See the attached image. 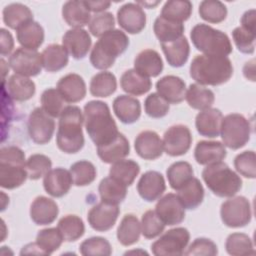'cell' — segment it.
<instances>
[{"label": "cell", "mask_w": 256, "mask_h": 256, "mask_svg": "<svg viewBox=\"0 0 256 256\" xmlns=\"http://www.w3.org/2000/svg\"><path fill=\"white\" fill-rule=\"evenodd\" d=\"M83 116L88 136L97 147L110 143L119 134L107 103L100 100L87 102Z\"/></svg>", "instance_id": "6da1fadb"}, {"label": "cell", "mask_w": 256, "mask_h": 256, "mask_svg": "<svg viewBox=\"0 0 256 256\" xmlns=\"http://www.w3.org/2000/svg\"><path fill=\"white\" fill-rule=\"evenodd\" d=\"M190 76L199 85L218 86L233 75V65L228 57L197 55L190 64Z\"/></svg>", "instance_id": "7a4b0ae2"}, {"label": "cell", "mask_w": 256, "mask_h": 256, "mask_svg": "<svg viewBox=\"0 0 256 256\" xmlns=\"http://www.w3.org/2000/svg\"><path fill=\"white\" fill-rule=\"evenodd\" d=\"M84 116L78 106H66L59 117L56 144L58 148L67 154L79 152L84 146L82 124Z\"/></svg>", "instance_id": "3957f363"}, {"label": "cell", "mask_w": 256, "mask_h": 256, "mask_svg": "<svg viewBox=\"0 0 256 256\" xmlns=\"http://www.w3.org/2000/svg\"><path fill=\"white\" fill-rule=\"evenodd\" d=\"M129 46L127 35L119 29H113L99 38L90 53V63L99 70L113 66L116 58L123 54Z\"/></svg>", "instance_id": "277c9868"}, {"label": "cell", "mask_w": 256, "mask_h": 256, "mask_svg": "<svg viewBox=\"0 0 256 256\" xmlns=\"http://www.w3.org/2000/svg\"><path fill=\"white\" fill-rule=\"evenodd\" d=\"M202 178L208 189L218 197H233L242 188L240 176L222 161L207 165L202 171Z\"/></svg>", "instance_id": "5b68a950"}, {"label": "cell", "mask_w": 256, "mask_h": 256, "mask_svg": "<svg viewBox=\"0 0 256 256\" xmlns=\"http://www.w3.org/2000/svg\"><path fill=\"white\" fill-rule=\"evenodd\" d=\"M28 178L25 153L17 146L0 149V185L11 190L20 187Z\"/></svg>", "instance_id": "8992f818"}, {"label": "cell", "mask_w": 256, "mask_h": 256, "mask_svg": "<svg viewBox=\"0 0 256 256\" xmlns=\"http://www.w3.org/2000/svg\"><path fill=\"white\" fill-rule=\"evenodd\" d=\"M190 38L195 48L204 55L227 57L232 52V44L227 34L207 24L195 25L190 32Z\"/></svg>", "instance_id": "52a82bcc"}, {"label": "cell", "mask_w": 256, "mask_h": 256, "mask_svg": "<svg viewBox=\"0 0 256 256\" xmlns=\"http://www.w3.org/2000/svg\"><path fill=\"white\" fill-rule=\"evenodd\" d=\"M220 135L224 146L232 150L240 149L250 140V123L241 114H228L222 118Z\"/></svg>", "instance_id": "ba28073f"}, {"label": "cell", "mask_w": 256, "mask_h": 256, "mask_svg": "<svg viewBox=\"0 0 256 256\" xmlns=\"http://www.w3.org/2000/svg\"><path fill=\"white\" fill-rule=\"evenodd\" d=\"M190 240V233L184 227H176L162 234L152 245L156 256H180L184 254Z\"/></svg>", "instance_id": "9c48e42d"}, {"label": "cell", "mask_w": 256, "mask_h": 256, "mask_svg": "<svg viewBox=\"0 0 256 256\" xmlns=\"http://www.w3.org/2000/svg\"><path fill=\"white\" fill-rule=\"evenodd\" d=\"M220 216L224 225L230 228H240L248 225L252 219L249 200L244 196H236L226 200L221 205Z\"/></svg>", "instance_id": "30bf717a"}, {"label": "cell", "mask_w": 256, "mask_h": 256, "mask_svg": "<svg viewBox=\"0 0 256 256\" xmlns=\"http://www.w3.org/2000/svg\"><path fill=\"white\" fill-rule=\"evenodd\" d=\"M9 66L15 74L25 77L37 76L43 67L42 54L37 50L19 47L9 57Z\"/></svg>", "instance_id": "8fae6325"}, {"label": "cell", "mask_w": 256, "mask_h": 256, "mask_svg": "<svg viewBox=\"0 0 256 256\" xmlns=\"http://www.w3.org/2000/svg\"><path fill=\"white\" fill-rule=\"evenodd\" d=\"M28 134L36 144H46L50 142L55 131V122L53 117L47 114L42 108H35L29 115Z\"/></svg>", "instance_id": "7c38bea8"}, {"label": "cell", "mask_w": 256, "mask_h": 256, "mask_svg": "<svg viewBox=\"0 0 256 256\" xmlns=\"http://www.w3.org/2000/svg\"><path fill=\"white\" fill-rule=\"evenodd\" d=\"M163 150L169 156L176 157L188 152L192 144L190 129L182 124L169 127L163 135Z\"/></svg>", "instance_id": "4fadbf2b"}, {"label": "cell", "mask_w": 256, "mask_h": 256, "mask_svg": "<svg viewBox=\"0 0 256 256\" xmlns=\"http://www.w3.org/2000/svg\"><path fill=\"white\" fill-rule=\"evenodd\" d=\"M119 213L120 209L117 204L101 201L89 210L87 220L94 230L105 232L114 226Z\"/></svg>", "instance_id": "5bb4252c"}, {"label": "cell", "mask_w": 256, "mask_h": 256, "mask_svg": "<svg viewBox=\"0 0 256 256\" xmlns=\"http://www.w3.org/2000/svg\"><path fill=\"white\" fill-rule=\"evenodd\" d=\"M117 21L122 29L130 34L140 33L146 25V14L137 3H126L117 11Z\"/></svg>", "instance_id": "9a60e30c"}, {"label": "cell", "mask_w": 256, "mask_h": 256, "mask_svg": "<svg viewBox=\"0 0 256 256\" xmlns=\"http://www.w3.org/2000/svg\"><path fill=\"white\" fill-rule=\"evenodd\" d=\"M155 212L161 221L168 226L180 224L185 219V208L176 194L168 193L155 206Z\"/></svg>", "instance_id": "2e32d148"}, {"label": "cell", "mask_w": 256, "mask_h": 256, "mask_svg": "<svg viewBox=\"0 0 256 256\" xmlns=\"http://www.w3.org/2000/svg\"><path fill=\"white\" fill-rule=\"evenodd\" d=\"M91 37L82 28H72L66 31L62 38V46L74 59H83L91 48Z\"/></svg>", "instance_id": "e0dca14e"}, {"label": "cell", "mask_w": 256, "mask_h": 256, "mask_svg": "<svg viewBox=\"0 0 256 256\" xmlns=\"http://www.w3.org/2000/svg\"><path fill=\"white\" fill-rule=\"evenodd\" d=\"M165 189L166 184L163 175L153 170L145 172L137 183V191L140 197L147 202L158 200Z\"/></svg>", "instance_id": "ac0fdd59"}, {"label": "cell", "mask_w": 256, "mask_h": 256, "mask_svg": "<svg viewBox=\"0 0 256 256\" xmlns=\"http://www.w3.org/2000/svg\"><path fill=\"white\" fill-rule=\"evenodd\" d=\"M134 148L138 156L145 160H155L163 153V143L160 136L151 130L142 131L137 135Z\"/></svg>", "instance_id": "d6986e66"}, {"label": "cell", "mask_w": 256, "mask_h": 256, "mask_svg": "<svg viewBox=\"0 0 256 256\" xmlns=\"http://www.w3.org/2000/svg\"><path fill=\"white\" fill-rule=\"evenodd\" d=\"M72 184L73 180L70 171L62 167L51 169L43 179L45 191L52 197L56 198L66 195L69 192Z\"/></svg>", "instance_id": "ffe728a7"}, {"label": "cell", "mask_w": 256, "mask_h": 256, "mask_svg": "<svg viewBox=\"0 0 256 256\" xmlns=\"http://www.w3.org/2000/svg\"><path fill=\"white\" fill-rule=\"evenodd\" d=\"M57 90L67 103H77L86 96L85 81L76 73H70L60 78Z\"/></svg>", "instance_id": "44dd1931"}, {"label": "cell", "mask_w": 256, "mask_h": 256, "mask_svg": "<svg viewBox=\"0 0 256 256\" xmlns=\"http://www.w3.org/2000/svg\"><path fill=\"white\" fill-rule=\"evenodd\" d=\"M157 93L168 103L178 104L185 99L186 84L175 75H167L156 82Z\"/></svg>", "instance_id": "7402d4cb"}, {"label": "cell", "mask_w": 256, "mask_h": 256, "mask_svg": "<svg viewBox=\"0 0 256 256\" xmlns=\"http://www.w3.org/2000/svg\"><path fill=\"white\" fill-rule=\"evenodd\" d=\"M59 213L58 205L46 196L36 197L30 206V217L36 225H48L55 221Z\"/></svg>", "instance_id": "603a6c76"}, {"label": "cell", "mask_w": 256, "mask_h": 256, "mask_svg": "<svg viewBox=\"0 0 256 256\" xmlns=\"http://www.w3.org/2000/svg\"><path fill=\"white\" fill-rule=\"evenodd\" d=\"M223 115L219 109L208 108L199 112L195 119V126L201 136L214 138L219 136Z\"/></svg>", "instance_id": "cb8c5ba5"}, {"label": "cell", "mask_w": 256, "mask_h": 256, "mask_svg": "<svg viewBox=\"0 0 256 256\" xmlns=\"http://www.w3.org/2000/svg\"><path fill=\"white\" fill-rule=\"evenodd\" d=\"M113 111L122 123L132 124L141 116V104L132 96L119 95L113 101Z\"/></svg>", "instance_id": "d4e9b609"}, {"label": "cell", "mask_w": 256, "mask_h": 256, "mask_svg": "<svg viewBox=\"0 0 256 256\" xmlns=\"http://www.w3.org/2000/svg\"><path fill=\"white\" fill-rule=\"evenodd\" d=\"M226 155L225 146L220 141H199L194 150V158L200 165L220 162L225 159Z\"/></svg>", "instance_id": "484cf974"}, {"label": "cell", "mask_w": 256, "mask_h": 256, "mask_svg": "<svg viewBox=\"0 0 256 256\" xmlns=\"http://www.w3.org/2000/svg\"><path fill=\"white\" fill-rule=\"evenodd\" d=\"M134 69L148 78L157 77L163 70V61L157 51L145 49L135 57Z\"/></svg>", "instance_id": "4316f807"}, {"label": "cell", "mask_w": 256, "mask_h": 256, "mask_svg": "<svg viewBox=\"0 0 256 256\" xmlns=\"http://www.w3.org/2000/svg\"><path fill=\"white\" fill-rule=\"evenodd\" d=\"M130 153V145L128 139L119 132L114 140L110 143L98 146L97 154L102 162L112 164L118 160L124 159Z\"/></svg>", "instance_id": "83f0119b"}, {"label": "cell", "mask_w": 256, "mask_h": 256, "mask_svg": "<svg viewBox=\"0 0 256 256\" xmlns=\"http://www.w3.org/2000/svg\"><path fill=\"white\" fill-rule=\"evenodd\" d=\"M62 16L65 22L74 28H81L88 25L91 20L90 10L85 1H67L62 7Z\"/></svg>", "instance_id": "f1b7e54d"}, {"label": "cell", "mask_w": 256, "mask_h": 256, "mask_svg": "<svg viewBox=\"0 0 256 256\" xmlns=\"http://www.w3.org/2000/svg\"><path fill=\"white\" fill-rule=\"evenodd\" d=\"M161 47L168 64L172 67H182L189 58L190 45L185 36L169 43H161Z\"/></svg>", "instance_id": "f546056e"}, {"label": "cell", "mask_w": 256, "mask_h": 256, "mask_svg": "<svg viewBox=\"0 0 256 256\" xmlns=\"http://www.w3.org/2000/svg\"><path fill=\"white\" fill-rule=\"evenodd\" d=\"M176 195L185 209L193 210L203 202L204 188L199 179L192 177L187 183L177 190Z\"/></svg>", "instance_id": "4dcf8cb0"}, {"label": "cell", "mask_w": 256, "mask_h": 256, "mask_svg": "<svg viewBox=\"0 0 256 256\" xmlns=\"http://www.w3.org/2000/svg\"><path fill=\"white\" fill-rule=\"evenodd\" d=\"M9 96L19 102L31 99L36 91L35 83L29 78L22 75L14 74L6 82Z\"/></svg>", "instance_id": "1f68e13d"}, {"label": "cell", "mask_w": 256, "mask_h": 256, "mask_svg": "<svg viewBox=\"0 0 256 256\" xmlns=\"http://www.w3.org/2000/svg\"><path fill=\"white\" fill-rule=\"evenodd\" d=\"M120 86L130 95L140 96L147 93L152 86L151 80L137 72L135 69L126 70L120 78Z\"/></svg>", "instance_id": "d6a6232c"}, {"label": "cell", "mask_w": 256, "mask_h": 256, "mask_svg": "<svg viewBox=\"0 0 256 256\" xmlns=\"http://www.w3.org/2000/svg\"><path fill=\"white\" fill-rule=\"evenodd\" d=\"M17 41L23 48L37 50L44 41V29L36 21H31L16 30Z\"/></svg>", "instance_id": "836d02e7"}, {"label": "cell", "mask_w": 256, "mask_h": 256, "mask_svg": "<svg viewBox=\"0 0 256 256\" xmlns=\"http://www.w3.org/2000/svg\"><path fill=\"white\" fill-rule=\"evenodd\" d=\"M184 24L173 20L166 19L159 15L153 25V30L161 43H169L183 36Z\"/></svg>", "instance_id": "e575fe53"}, {"label": "cell", "mask_w": 256, "mask_h": 256, "mask_svg": "<svg viewBox=\"0 0 256 256\" xmlns=\"http://www.w3.org/2000/svg\"><path fill=\"white\" fill-rule=\"evenodd\" d=\"M140 172L139 164L132 159H121L112 163L109 176L127 187L132 185Z\"/></svg>", "instance_id": "d590c367"}, {"label": "cell", "mask_w": 256, "mask_h": 256, "mask_svg": "<svg viewBox=\"0 0 256 256\" xmlns=\"http://www.w3.org/2000/svg\"><path fill=\"white\" fill-rule=\"evenodd\" d=\"M3 21L9 28L17 30L33 21V13L28 6L22 3H11L3 9Z\"/></svg>", "instance_id": "8d00e7d4"}, {"label": "cell", "mask_w": 256, "mask_h": 256, "mask_svg": "<svg viewBox=\"0 0 256 256\" xmlns=\"http://www.w3.org/2000/svg\"><path fill=\"white\" fill-rule=\"evenodd\" d=\"M141 234V223L133 214H126L117 228V239L123 246H130L138 242Z\"/></svg>", "instance_id": "74e56055"}, {"label": "cell", "mask_w": 256, "mask_h": 256, "mask_svg": "<svg viewBox=\"0 0 256 256\" xmlns=\"http://www.w3.org/2000/svg\"><path fill=\"white\" fill-rule=\"evenodd\" d=\"M41 54L43 68L48 72H57L68 64V52L62 45L50 44Z\"/></svg>", "instance_id": "f35d334b"}, {"label": "cell", "mask_w": 256, "mask_h": 256, "mask_svg": "<svg viewBox=\"0 0 256 256\" xmlns=\"http://www.w3.org/2000/svg\"><path fill=\"white\" fill-rule=\"evenodd\" d=\"M185 99L191 108L202 111L211 108L215 101V95L210 89L194 83L190 84L186 90Z\"/></svg>", "instance_id": "ab89813d"}, {"label": "cell", "mask_w": 256, "mask_h": 256, "mask_svg": "<svg viewBox=\"0 0 256 256\" xmlns=\"http://www.w3.org/2000/svg\"><path fill=\"white\" fill-rule=\"evenodd\" d=\"M98 192L101 201L118 205L126 198L127 186L108 176L101 180Z\"/></svg>", "instance_id": "60d3db41"}, {"label": "cell", "mask_w": 256, "mask_h": 256, "mask_svg": "<svg viewBox=\"0 0 256 256\" xmlns=\"http://www.w3.org/2000/svg\"><path fill=\"white\" fill-rule=\"evenodd\" d=\"M117 88L116 77L112 72L102 71L95 74L90 81V93L95 97H109Z\"/></svg>", "instance_id": "b9f144b4"}, {"label": "cell", "mask_w": 256, "mask_h": 256, "mask_svg": "<svg viewBox=\"0 0 256 256\" xmlns=\"http://www.w3.org/2000/svg\"><path fill=\"white\" fill-rule=\"evenodd\" d=\"M64 241L74 242L83 236L85 232V225L83 220L77 216L68 214L63 216L57 225Z\"/></svg>", "instance_id": "7bdbcfd3"}, {"label": "cell", "mask_w": 256, "mask_h": 256, "mask_svg": "<svg viewBox=\"0 0 256 256\" xmlns=\"http://www.w3.org/2000/svg\"><path fill=\"white\" fill-rule=\"evenodd\" d=\"M166 175L171 188L177 191L193 177L194 172L190 163L177 161L169 166Z\"/></svg>", "instance_id": "ee69618b"}, {"label": "cell", "mask_w": 256, "mask_h": 256, "mask_svg": "<svg viewBox=\"0 0 256 256\" xmlns=\"http://www.w3.org/2000/svg\"><path fill=\"white\" fill-rule=\"evenodd\" d=\"M192 13V3L188 0L167 1L161 10V16L176 22L186 21Z\"/></svg>", "instance_id": "f6af8a7d"}, {"label": "cell", "mask_w": 256, "mask_h": 256, "mask_svg": "<svg viewBox=\"0 0 256 256\" xmlns=\"http://www.w3.org/2000/svg\"><path fill=\"white\" fill-rule=\"evenodd\" d=\"M225 249L232 256L254 255L255 250L250 237L244 233H232L225 242Z\"/></svg>", "instance_id": "bcb514c9"}, {"label": "cell", "mask_w": 256, "mask_h": 256, "mask_svg": "<svg viewBox=\"0 0 256 256\" xmlns=\"http://www.w3.org/2000/svg\"><path fill=\"white\" fill-rule=\"evenodd\" d=\"M69 171L75 186H87L96 179L97 175L95 166L87 160H80L73 163Z\"/></svg>", "instance_id": "7dc6e473"}, {"label": "cell", "mask_w": 256, "mask_h": 256, "mask_svg": "<svg viewBox=\"0 0 256 256\" xmlns=\"http://www.w3.org/2000/svg\"><path fill=\"white\" fill-rule=\"evenodd\" d=\"M200 17L209 23H220L226 19L227 7L218 0H204L199 5Z\"/></svg>", "instance_id": "c3c4849f"}, {"label": "cell", "mask_w": 256, "mask_h": 256, "mask_svg": "<svg viewBox=\"0 0 256 256\" xmlns=\"http://www.w3.org/2000/svg\"><path fill=\"white\" fill-rule=\"evenodd\" d=\"M64 239L58 228H46L37 233L35 242L38 244L44 255H49L59 249Z\"/></svg>", "instance_id": "681fc988"}, {"label": "cell", "mask_w": 256, "mask_h": 256, "mask_svg": "<svg viewBox=\"0 0 256 256\" xmlns=\"http://www.w3.org/2000/svg\"><path fill=\"white\" fill-rule=\"evenodd\" d=\"M41 108L53 118L60 117L62 111L66 107L65 100L62 98L57 88H48L44 90L41 95Z\"/></svg>", "instance_id": "f907efd6"}, {"label": "cell", "mask_w": 256, "mask_h": 256, "mask_svg": "<svg viewBox=\"0 0 256 256\" xmlns=\"http://www.w3.org/2000/svg\"><path fill=\"white\" fill-rule=\"evenodd\" d=\"M52 167L50 158L44 154H33L26 160V170L28 178L38 180L44 177Z\"/></svg>", "instance_id": "816d5d0a"}, {"label": "cell", "mask_w": 256, "mask_h": 256, "mask_svg": "<svg viewBox=\"0 0 256 256\" xmlns=\"http://www.w3.org/2000/svg\"><path fill=\"white\" fill-rule=\"evenodd\" d=\"M79 251L84 256H109L112 253V247L107 239L96 236L84 240L79 246Z\"/></svg>", "instance_id": "f5cc1de1"}, {"label": "cell", "mask_w": 256, "mask_h": 256, "mask_svg": "<svg viewBox=\"0 0 256 256\" xmlns=\"http://www.w3.org/2000/svg\"><path fill=\"white\" fill-rule=\"evenodd\" d=\"M165 226L154 210H147L142 215L141 233L147 239H153L159 236L164 231Z\"/></svg>", "instance_id": "db71d44e"}, {"label": "cell", "mask_w": 256, "mask_h": 256, "mask_svg": "<svg viewBox=\"0 0 256 256\" xmlns=\"http://www.w3.org/2000/svg\"><path fill=\"white\" fill-rule=\"evenodd\" d=\"M234 167L240 175L246 178L254 179L256 177L255 152L247 150L238 154L234 159Z\"/></svg>", "instance_id": "11a10c76"}, {"label": "cell", "mask_w": 256, "mask_h": 256, "mask_svg": "<svg viewBox=\"0 0 256 256\" xmlns=\"http://www.w3.org/2000/svg\"><path fill=\"white\" fill-rule=\"evenodd\" d=\"M115 19L112 13L102 12L92 17L89 23V32L95 37H101L114 29Z\"/></svg>", "instance_id": "9f6ffc18"}, {"label": "cell", "mask_w": 256, "mask_h": 256, "mask_svg": "<svg viewBox=\"0 0 256 256\" xmlns=\"http://www.w3.org/2000/svg\"><path fill=\"white\" fill-rule=\"evenodd\" d=\"M169 103L158 93L149 94L144 101L146 114L151 118H162L169 112Z\"/></svg>", "instance_id": "6f0895ef"}, {"label": "cell", "mask_w": 256, "mask_h": 256, "mask_svg": "<svg viewBox=\"0 0 256 256\" xmlns=\"http://www.w3.org/2000/svg\"><path fill=\"white\" fill-rule=\"evenodd\" d=\"M255 35L243 27H236L232 31V37L237 49L244 54H252L255 50Z\"/></svg>", "instance_id": "680465c9"}, {"label": "cell", "mask_w": 256, "mask_h": 256, "mask_svg": "<svg viewBox=\"0 0 256 256\" xmlns=\"http://www.w3.org/2000/svg\"><path fill=\"white\" fill-rule=\"evenodd\" d=\"M217 245L210 239L207 238H196L184 252L185 255H204L214 256L217 255Z\"/></svg>", "instance_id": "91938a15"}, {"label": "cell", "mask_w": 256, "mask_h": 256, "mask_svg": "<svg viewBox=\"0 0 256 256\" xmlns=\"http://www.w3.org/2000/svg\"><path fill=\"white\" fill-rule=\"evenodd\" d=\"M0 32H1V41H0L1 55L6 56V55H9L11 53V51L13 50L14 40H13L11 33L8 30L1 28Z\"/></svg>", "instance_id": "94428289"}, {"label": "cell", "mask_w": 256, "mask_h": 256, "mask_svg": "<svg viewBox=\"0 0 256 256\" xmlns=\"http://www.w3.org/2000/svg\"><path fill=\"white\" fill-rule=\"evenodd\" d=\"M255 15H256V11L254 9L248 10L246 11L242 17H241V27H243L244 29L255 33Z\"/></svg>", "instance_id": "6125c7cd"}, {"label": "cell", "mask_w": 256, "mask_h": 256, "mask_svg": "<svg viewBox=\"0 0 256 256\" xmlns=\"http://www.w3.org/2000/svg\"><path fill=\"white\" fill-rule=\"evenodd\" d=\"M86 6L88 9L95 13H102L104 10L110 7V2H104V1H85Z\"/></svg>", "instance_id": "be15d7a7"}, {"label": "cell", "mask_w": 256, "mask_h": 256, "mask_svg": "<svg viewBox=\"0 0 256 256\" xmlns=\"http://www.w3.org/2000/svg\"><path fill=\"white\" fill-rule=\"evenodd\" d=\"M21 255L23 254H36V255H44V253L42 252V250L40 249V247L38 246V244L36 242L34 243H29L27 245H25L21 252H20Z\"/></svg>", "instance_id": "e7e4bbea"}, {"label": "cell", "mask_w": 256, "mask_h": 256, "mask_svg": "<svg viewBox=\"0 0 256 256\" xmlns=\"http://www.w3.org/2000/svg\"><path fill=\"white\" fill-rule=\"evenodd\" d=\"M254 62H255V60L252 59L251 61L247 62L244 65V68H243L244 76L247 79H250L251 81H255V65H254Z\"/></svg>", "instance_id": "03108f58"}, {"label": "cell", "mask_w": 256, "mask_h": 256, "mask_svg": "<svg viewBox=\"0 0 256 256\" xmlns=\"http://www.w3.org/2000/svg\"><path fill=\"white\" fill-rule=\"evenodd\" d=\"M136 3L138 5H140L141 7L144 6V7H148V8H153L159 4V1H157V2H136Z\"/></svg>", "instance_id": "003e7915"}]
</instances>
